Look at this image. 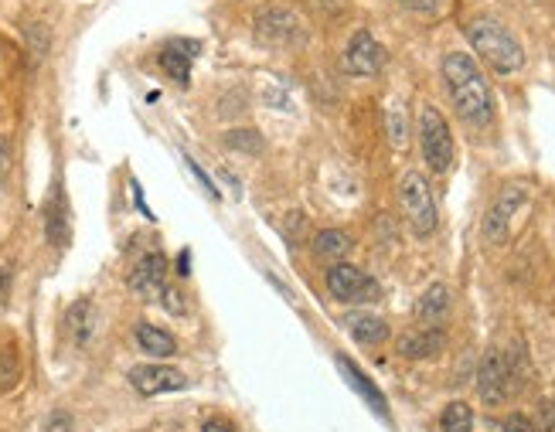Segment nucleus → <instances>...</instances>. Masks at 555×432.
I'll list each match as a JSON object with an SVG mask.
<instances>
[{
  "instance_id": "nucleus-1",
  "label": "nucleus",
  "mask_w": 555,
  "mask_h": 432,
  "mask_svg": "<svg viewBox=\"0 0 555 432\" xmlns=\"http://www.w3.org/2000/svg\"><path fill=\"white\" fill-rule=\"evenodd\" d=\"M443 85L450 95L453 109L460 113L464 123L470 126H491L498 103H494V89L488 75L480 72L478 58L467 52H450L443 58Z\"/></svg>"
},
{
  "instance_id": "nucleus-2",
  "label": "nucleus",
  "mask_w": 555,
  "mask_h": 432,
  "mask_svg": "<svg viewBox=\"0 0 555 432\" xmlns=\"http://www.w3.org/2000/svg\"><path fill=\"white\" fill-rule=\"evenodd\" d=\"M467 41L484 65L498 72V75H515L525 65V48L515 38V31L508 25H501L491 14H480L474 21H467Z\"/></svg>"
},
{
  "instance_id": "nucleus-3",
  "label": "nucleus",
  "mask_w": 555,
  "mask_h": 432,
  "mask_svg": "<svg viewBox=\"0 0 555 432\" xmlns=\"http://www.w3.org/2000/svg\"><path fill=\"white\" fill-rule=\"evenodd\" d=\"M521 392V357L508 351H488L478 367V395L488 406H504Z\"/></svg>"
},
{
  "instance_id": "nucleus-4",
  "label": "nucleus",
  "mask_w": 555,
  "mask_h": 432,
  "mask_svg": "<svg viewBox=\"0 0 555 432\" xmlns=\"http://www.w3.org/2000/svg\"><path fill=\"white\" fill-rule=\"evenodd\" d=\"M399 205L406 222L413 228L416 238H429L439 225V208L437 197H433V187L419 171H406L399 181Z\"/></svg>"
},
{
  "instance_id": "nucleus-5",
  "label": "nucleus",
  "mask_w": 555,
  "mask_h": 432,
  "mask_svg": "<svg viewBox=\"0 0 555 432\" xmlns=\"http://www.w3.org/2000/svg\"><path fill=\"white\" fill-rule=\"evenodd\" d=\"M419 154H423V160H427V167L433 174H447L453 167V160H457L453 133L437 105L419 109Z\"/></svg>"
},
{
  "instance_id": "nucleus-6",
  "label": "nucleus",
  "mask_w": 555,
  "mask_h": 432,
  "mask_svg": "<svg viewBox=\"0 0 555 432\" xmlns=\"http://www.w3.org/2000/svg\"><path fill=\"white\" fill-rule=\"evenodd\" d=\"M256 41L266 48H300L307 41V25L293 7H266L252 21Z\"/></svg>"
},
{
  "instance_id": "nucleus-7",
  "label": "nucleus",
  "mask_w": 555,
  "mask_h": 432,
  "mask_svg": "<svg viewBox=\"0 0 555 432\" xmlns=\"http://www.w3.org/2000/svg\"><path fill=\"white\" fill-rule=\"evenodd\" d=\"M388 62L385 45L375 38L368 27H358L355 35L344 45V55H341V68L348 72L351 79H372L378 75Z\"/></svg>"
},
{
  "instance_id": "nucleus-8",
  "label": "nucleus",
  "mask_w": 555,
  "mask_h": 432,
  "mask_svg": "<svg viewBox=\"0 0 555 432\" xmlns=\"http://www.w3.org/2000/svg\"><path fill=\"white\" fill-rule=\"evenodd\" d=\"M324 279H327V293H331L337 303H348V306L375 303L378 300V293H382L372 276H365L362 269L351 266V262H334Z\"/></svg>"
},
{
  "instance_id": "nucleus-9",
  "label": "nucleus",
  "mask_w": 555,
  "mask_h": 432,
  "mask_svg": "<svg viewBox=\"0 0 555 432\" xmlns=\"http://www.w3.org/2000/svg\"><path fill=\"white\" fill-rule=\"evenodd\" d=\"M525 205H529V191H525V187H518V184L504 187L501 195L494 197V205L488 208V215H484V238L494 242V246L508 242L511 225H515L518 211L525 208Z\"/></svg>"
},
{
  "instance_id": "nucleus-10",
  "label": "nucleus",
  "mask_w": 555,
  "mask_h": 432,
  "mask_svg": "<svg viewBox=\"0 0 555 432\" xmlns=\"http://www.w3.org/2000/svg\"><path fill=\"white\" fill-rule=\"evenodd\" d=\"M198 52H201V45H198L194 38H170V41L160 45V52H157V65H160V72H164L170 82L188 85V82H191V68H194Z\"/></svg>"
},
{
  "instance_id": "nucleus-11",
  "label": "nucleus",
  "mask_w": 555,
  "mask_h": 432,
  "mask_svg": "<svg viewBox=\"0 0 555 432\" xmlns=\"http://www.w3.org/2000/svg\"><path fill=\"white\" fill-rule=\"evenodd\" d=\"M129 289L140 300H160V293L168 289V259H164V252H147L129 269Z\"/></svg>"
},
{
  "instance_id": "nucleus-12",
  "label": "nucleus",
  "mask_w": 555,
  "mask_h": 432,
  "mask_svg": "<svg viewBox=\"0 0 555 432\" xmlns=\"http://www.w3.org/2000/svg\"><path fill=\"white\" fill-rule=\"evenodd\" d=\"M129 385L140 395H168V392H184L188 378L184 371L170 365H137L129 371Z\"/></svg>"
},
{
  "instance_id": "nucleus-13",
  "label": "nucleus",
  "mask_w": 555,
  "mask_h": 432,
  "mask_svg": "<svg viewBox=\"0 0 555 432\" xmlns=\"http://www.w3.org/2000/svg\"><path fill=\"white\" fill-rule=\"evenodd\" d=\"M41 218H45V238L52 242L55 249H65L68 238H72V211H68V197H65V187L55 184L45 208H41Z\"/></svg>"
},
{
  "instance_id": "nucleus-14",
  "label": "nucleus",
  "mask_w": 555,
  "mask_h": 432,
  "mask_svg": "<svg viewBox=\"0 0 555 432\" xmlns=\"http://www.w3.org/2000/svg\"><path fill=\"white\" fill-rule=\"evenodd\" d=\"M344 330H348L362 347H378L388 341V324L372 310H351L344 314Z\"/></svg>"
},
{
  "instance_id": "nucleus-15",
  "label": "nucleus",
  "mask_w": 555,
  "mask_h": 432,
  "mask_svg": "<svg viewBox=\"0 0 555 432\" xmlns=\"http://www.w3.org/2000/svg\"><path fill=\"white\" fill-rule=\"evenodd\" d=\"M334 361H337V371L344 375V381H348L351 388H355V392L362 395L365 402H368V406L375 408V416H382V419H388V402H385V395H382V392H378V388H375V381L368 378V375H365V371H362V367H358V365H355V361H348L344 354H337Z\"/></svg>"
},
{
  "instance_id": "nucleus-16",
  "label": "nucleus",
  "mask_w": 555,
  "mask_h": 432,
  "mask_svg": "<svg viewBox=\"0 0 555 432\" xmlns=\"http://www.w3.org/2000/svg\"><path fill=\"white\" fill-rule=\"evenodd\" d=\"M443 330L439 327H429V330H413V334H406L399 337V354L402 357H413V361H423V357H433V354L443 351Z\"/></svg>"
},
{
  "instance_id": "nucleus-17",
  "label": "nucleus",
  "mask_w": 555,
  "mask_h": 432,
  "mask_svg": "<svg viewBox=\"0 0 555 432\" xmlns=\"http://www.w3.org/2000/svg\"><path fill=\"white\" fill-rule=\"evenodd\" d=\"M65 330H68V337L72 344H89L92 330H96V314H92V303L89 300H76L68 310H65Z\"/></svg>"
},
{
  "instance_id": "nucleus-18",
  "label": "nucleus",
  "mask_w": 555,
  "mask_h": 432,
  "mask_svg": "<svg viewBox=\"0 0 555 432\" xmlns=\"http://www.w3.org/2000/svg\"><path fill=\"white\" fill-rule=\"evenodd\" d=\"M447 314H450V289L443 286V283H433V286L419 296V303H416V316H419L423 324H439Z\"/></svg>"
},
{
  "instance_id": "nucleus-19",
  "label": "nucleus",
  "mask_w": 555,
  "mask_h": 432,
  "mask_svg": "<svg viewBox=\"0 0 555 432\" xmlns=\"http://www.w3.org/2000/svg\"><path fill=\"white\" fill-rule=\"evenodd\" d=\"M137 344H140V351L147 357H170L178 351V341L164 327H154V324H137Z\"/></svg>"
},
{
  "instance_id": "nucleus-20",
  "label": "nucleus",
  "mask_w": 555,
  "mask_h": 432,
  "mask_svg": "<svg viewBox=\"0 0 555 432\" xmlns=\"http://www.w3.org/2000/svg\"><path fill=\"white\" fill-rule=\"evenodd\" d=\"M313 252L321 259H344L351 252V236L341 232V228H324V232L313 236Z\"/></svg>"
},
{
  "instance_id": "nucleus-21",
  "label": "nucleus",
  "mask_w": 555,
  "mask_h": 432,
  "mask_svg": "<svg viewBox=\"0 0 555 432\" xmlns=\"http://www.w3.org/2000/svg\"><path fill=\"white\" fill-rule=\"evenodd\" d=\"M21 381V351L14 341L0 344V392H11Z\"/></svg>"
},
{
  "instance_id": "nucleus-22",
  "label": "nucleus",
  "mask_w": 555,
  "mask_h": 432,
  "mask_svg": "<svg viewBox=\"0 0 555 432\" xmlns=\"http://www.w3.org/2000/svg\"><path fill=\"white\" fill-rule=\"evenodd\" d=\"M439 429L443 432H474V412L467 402H450L439 416Z\"/></svg>"
},
{
  "instance_id": "nucleus-23",
  "label": "nucleus",
  "mask_w": 555,
  "mask_h": 432,
  "mask_svg": "<svg viewBox=\"0 0 555 432\" xmlns=\"http://www.w3.org/2000/svg\"><path fill=\"white\" fill-rule=\"evenodd\" d=\"M25 38H27V52H31V62L35 65H41L45 62V55H48V27L45 25H27L25 31Z\"/></svg>"
},
{
  "instance_id": "nucleus-24",
  "label": "nucleus",
  "mask_w": 555,
  "mask_h": 432,
  "mask_svg": "<svg viewBox=\"0 0 555 432\" xmlns=\"http://www.w3.org/2000/svg\"><path fill=\"white\" fill-rule=\"evenodd\" d=\"M385 126H388V140L396 146H406V140H409V123H406V109L399 105H392L385 113Z\"/></svg>"
},
{
  "instance_id": "nucleus-25",
  "label": "nucleus",
  "mask_w": 555,
  "mask_h": 432,
  "mask_svg": "<svg viewBox=\"0 0 555 432\" xmlns=\"http://www.w3.org/2000/svg\"><path fill=\"white\" fill-rule=\"evenodd\" d=\"M225 144L232 146V150H246V154H259V150H262V140H259V133H252V130L229 133Z\"/></svg>"
},
{
  "instance_id": "nucleus-26",
  "label": "nucleus",
  "mask_w": 555,
  "mask_h": 432,
  "mask_svg": "<svg viewBox=\"0 0 555 432\" xmlns=\"http://www.w3.org/2000/svg\"><path fill=\"white\" fill-rule=\"evenodd\" d=\"M402 11L409 14H419V17H433V14H439L443 7H447V0H396Z\"/></svg>"
},
{
  "instance_id": "nucleus-27",
  "label": "nucleus",
  "mask_w": 555,
  "mask_h": 432,
  "mask_svg": "<svg viewBox=\"0 0 555 432\" xmlns=\"http://www.w3.org/2000/svg\"><path fill=\"white\" fill-rule=\"evenodd\" d=\"M310 11L324 14V17H337V14L348 11V0H303Z\"/></svg>"
},
{
  "instance_id": "nucleus-28",
  "label": "nucleus",
  "mask_w": 555,
  "mask_h": 432,
  "mask_svg": "<svg viewBox=\"0 0 555 432\" xmlns=\"http://www.w3.org/2000/svg\"><path fill=\"white\" fill-rule=\"evenodd\" d=\"M72 429H76V422H72V416L62 412V408H55L52 416H48V422H45V432H72Z\"/></svg>"
},
{
  "instance_id": "nucleus-29",
  "label": "nucleus",
  "mask_w": 555,
  "mask_h": 432,
  "mask_svg": "<svg viewBox=\"0 0 555 432\" xmlns=\"http://www.w3.org/2000/svg\"><path fill=\"white\" fill-rule=\"evenodd\" d=\"M160 303H164V310L174 316H181L184 310H188V306H184V293H178V289H170V286L160 293Z\"/></svg>"
},
{
  "instance_id": "nucleus-30",
  "label": "nucleus",
  "mask_w": 555,
  "mask_h": 432,
  "mask_svg": "<svg viewBox=\"0 0 555 432\" xmlns=\"http://www.w3.org/2000/svg\"><path fill=\"white\" fill-rule=\"evenodd\" d=\"M539 432H555V402H539V426H535Z\"/></svg>"
},
{
  "instance_id": "nucleus-31",
  "label": "nucleus",
  "mask_w": 555,
  "mask_h": 432,
  "mask_svg": "<svg viewBox=\"0 0 555 432\" xmlns=\"http://www.w3.org/2000/svg\"><path fill=\"white\" fill-rule=\"evenodd\" d=\"M504 432H539V429H535V422H531L529 416L515 412V416H508V419H504Z\"/></svg>"
},
{
  "instance_id": "nucleus-32",
  "label": "nucleus",
  "mask_w": 555,
  "mask_h": 432,
  "mask_svg": "<svg viewBox=\"0 0 555 432\" xmlns=\"http://www.w3.org/2000/svg\"><path fill=\"white\" fill-rule=\"evenodd\" d=\"M11 283H14V276L7 266H0V310L11 303Z\"/></svg>"
},
{
  "instance_id": "nucleus-33",
  "label": "nucleus",
  "mask_w": 555,
  "mask_h": 432,
  "mask_svg": "<svg viewBox=\"0 0 555 432\" xmlns=\"http://www.w3.org/2000/svg\"><path fill=\"white\" fill-rule=\"evenodd\" d=\"M201 432H235V426L225 419H208L205 426H201Z\"/></svg>"
},
{
  "instance_id": "nucleus-34",
  "label": "nucleus",
  "mask_w": 555,
  "mask_h": 432,
  "mask_svg": "<svg viewBox=\"0 0 555 432\" xmlns=\"http://www.w3.org/2000/svg\"><path fill=\"white\" fill-rule=\"evenodd\" d=\"M7 171H11V150H7V144L0 140V184H4Z\"/></svg>"
}]
</instances>
